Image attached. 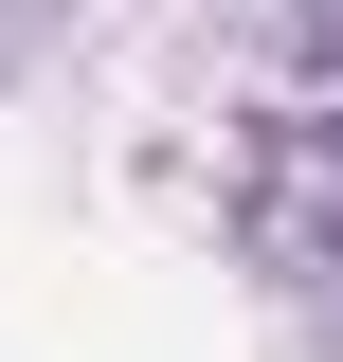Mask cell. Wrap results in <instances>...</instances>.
<instances>
[{"mask_svg": "<svg viewBox=\"0 0 343 362\" xmlns=\"http://www.w3.org/2000/svg\"><path fill=\"white\" fill-rule=\"evenodd\" d=\"M235 235H253L271 308H289L307 344H343V127H271L253 163H235Z\"/></svg>", "mask_w": 343, "mask_h": 362, "instance_id": "obj_1", "label": "cell"}, {"mask_svg": "<svg viewBox=\"0 0 343 362\" xmlns=\"http://www.w3.org/2000/svg\"><path fill=\"white\" fill-rule=\"evenodd\" d=\"M54 18H73V0H0V73H18V54H37Z\"/></svg>", "mask_w": 343, "mask_h": 362, "instance_id": "obj_2", "label": "cell"}, {"mask_svg": "<svg viewBox=\"0 0 343 362\" xmlns=\"http://www.w3.org/2000/svg\"><path fill=\"white\" fill-rule=\"evenodd\" d=\"M289 37H307V54H325V73H343V0H289Z\"/></svg>", "mask_w": 343, "mask_h": 362, "instance_id": "obj_3", "label": "cell"}]
</instances>
